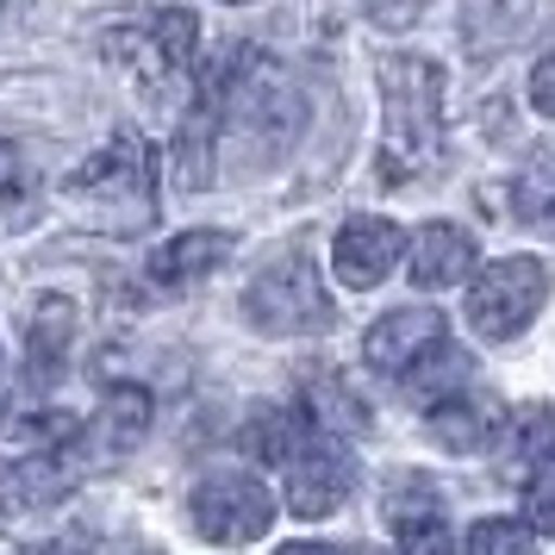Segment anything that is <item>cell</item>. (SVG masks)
Masks as SVG:
<instances>
[{"label":"cell","mask_w":555,"mask_h":555,"mask_svg":"<svg viewBox=\"0 0 555 555\" xmlns=\"http://www.w3.org/2000/svg\"><path fill=\"white\" fill-rule=\"evenodd\" d=\"M201 101L219 113V126H231L262 156L287 151L294 131H300V88L281 76L275 56H262L256 44H231L225 63L201 69Z\"/></svg>","instance_id":"obj_1"},{"label":"cell","mask_w":555,"mask_h":555,"mask_svg":"<svg viewBox=\"0 0 555 555\" xmlns=\"http://www.w3.org/2000/svg\"><path fill=\"white\" fill-rule=\"evenodd\" d=\"M525 512H530V525L537 530H555V468H543V480H530Z\"/></svg>","instance_id":"obj_24"},{"label":"cell","mask_w":555,"mask_h":555,"mask_svg":"<svg viewBox=\"0 0 555 555\" xmlns=\"http://www.w3.org/2000/svg\"><path fill=\"white\" fill-rule=\"evenodd\" d=\"M212 131H219V113L206 101H194L188 119L176 126V188H188V194H201L212 181Z\"/></svg>","instance_id":"obj_16"},{"label":"cell","mask_w":555,"mask_h":555,"mask_svg":"<svg viewBox=\"0 0 555 555\" xmlns=\"http://www.w3.org/2000/svg\"><path fill=\"white\" fill-rule=\"evenodd\" d=\"M468 555H537V537H530V525L487 518V525L468 530Z\"/></svg>","instance_id":"obj_20"},{"label":"cell","mask_w":555,"mask_h":555,"mask_svg":"<svg viewBox=\"0 0 555 555\" xmlns=\"http://www.w3.org/2000/svg\"><path fill=\"white\" fill-rule=\"evenodd\" d=\"M81 550H88V537L76 530V537H63V543H44V550H31V555H81Z\"/></svg>","instance_id":"obj_28"},{"label":"cell","mask_w":555,"mask_h":555,"mask_svg":"<svg viewBox=\"0 0 555 555\" xmlns=\"http://www.w3.org/2000/svg\"><path fill=\"white\" fill-rule=\"evenodd\" d=\"M430 437L443 443V450H487L493 443V430L505 425V412H500V400L493 393H437L430 400Z\"/></svg>","instance_id":"obj_11"},{"label":"cell","mask_w":555,"mask_h":555,"mask_svg":"<svg viewBox=\"0 0 555 555\" xmlns=\"http://www.w3.org/2000/svg\"><path fill=\"white\" fill-rule=\"evenodd\" d=\"M543 300H550V269L537 256H505L487 262L468 287V325L480 344H512L543 312Z\"/></svg>","instance_id":"obj_6"},{"label":"cell","mask_w":555,"mask_h":555,"mask_svg":"<svg viewBox=\"0 0 555 555\" xmlns=\"http://www.w3.org/2000/svg\"><path fill=\"white\" fill-rule=\"evenodd\" d=\"M393 530H400V555H455V537L437 518V505L418 512V518H405V525H393Z\"/></svg>","instance_id":"obj_22"},{"label":"cell","mask_w":555,"mask_h":555,"mask_svg":"<svg viewBox=\"0 0 555 555\" xmlns=\"http://www.w3.org/2000/svg\"><path fill=\"white\" fill-rule=\"evenodd\" d=\"M244 319L269 337H306V331H325L337 319V306L306 256H281L244 287Z\"/></svg>","instance_id":"obj_5"},{"label":"cell","mask_w":555,"mask_h":555,"mask_svg":"<svg viewBox=\"0 0 555 555\" xmlns=\"http://www.w3.org/2000/svg\"><path fill=\"white\" fill-rule=\"evenodd\" d=\"M69 337H76V306L63 300V294H44V300L31 306V325H26V362H31V380H56V375H63Z\"/></svg>","instance_id":"obj_14"},{"label":"cell","mask_w":555,"mask_h":555,"mask_svg":"<svg viewBox=\"0 0 555 555\" xmlns=\"http://www.w3.org/2000/svg\"><path fill=\"white\" fill-rule=\"evenodd\" d=\"M443 337H450V325H443L437 306H400V312H387V319L362 337V362H369L375 375H405V369L425 350H437Z\"/></svg>","instance_id":"obj_9"},{"label":"cell","mask_w":555,"mask_h":555,"mask_svg":"<svg viewBox=\"0 0 555 555\" xmlns=\"http://www.w3.org/2000/svg\"><path fill=\"white\" fill-rule=\"evenodd\" d=\"M20 512H31V500H26V480H20V462H7L0 468V525L20 518Z\"/></svg>","instance_id":"obj_25"},{"label":"cell","mask_w":555,"mask_h":555,"mask_svg":"<svg viewBox=\"0 0 555 555\" xmlns=\"http://www.w3.org/2000/svg\"><path fill=\"white\" fill-rule=\"evenodd\" d=\"M380 181L425 176L443 156V69L430 56H380Z\"/></svg>","instance_id":"obj_2"},{"label":"cell","mask_w":555,"mask_h":555,"mask_svg":"<svg viewBox=\"0 0 555 555\" xmlns=\"http://www.w3.org/2000/svg\"><path fill=\"white\" fill-rule=\"evenodd\" d=\"M362 7H369V13H375L380 26H412V20H418V13H425L430 0H362Z\"/></svg>","instance_id":"obj_27"},{"label":"cell","mask_w":555,"mask_h":555,"mask_svg":"<svg viewBox=\"0 0 555 555\" xmlns=\"http://www.w3.org/2000/svg\"><path fill=\"white\" fill-rule=\"evenodd\" d=\"M530 106H537V113H550V119H555V51L543 56L537 69H530Z\"/></svg>","instance_id":"obj_26"},{"label":"cell","mask_w":555,"mask_h":555,"mask_svg":"<svg viewBox=\"0 0 555 555\" xmlns=\"http://www.w3.org/2000/svg\"><path fill=\"white\" fill-rule=\"evenodd\" d=\"M412 281L418 287H455V281L475 269V237L462 225H425L412 237Z\"/></svg>","instance_id":"obj_13"},{"label":"cell","mask_w":555,"mask_h":555,"mask_svg":"<svg viewBox=\"0 0 555 555\" xmlns=\"http://www.w3.org/2000/svg\"><path fill=\"white\" fill-rule=\"evenodd\" d=\"M237 443H244V455H256V462H287V455L306 443V418H300V412H281V405H275V412L250 418Z\"/></svg>","instance_id":"obj_17"},{"label":"cell","mask_w":555,"mask_h":555,"mask_svg":"<svg viewBox=\"0 0 555 555\" xmlns=\"http://www.w3.org/2000/svg\"><path fill=\"white\" fill-rule=\"evenodd\" d=\"M405 256V231L387 219H350L331 244V269L344 287H380L393 275V262Z\"/></svg>","instance_id":"obj_10"},{"label":"cell","mask_w":555,"mask_h":555,"mask_svg":"<svg viewBox=\"0 0 555 555\" xmlns=\"http://www.w3.org/2000/svg\"><path fill=\"white\" fill-rule=\"evenodd\" d=\"M512 455L525 462V468H555V405H525L518 418H512Z\"/></svg>","instance_id":"obj_18"},{"label":"cell","mask_w":555,"mask_h":555,"mask_svg":"<svg viewBox=\"0 0 555 555\" xmlns=\"http://www.w3.org/2000/svg\"><path fill=\"white\" fill-rule=\"evenodd\" d=\"M350 487H356V462L344 443L306 437L300 450L287 455V505H294V518H331L350 500Z\"/></svg>","instance_id":"obj_8"},{"label":"cell","mask_w":555,"mask_h":555,"mask_svg":"<svg viewBox=\"0 0 555 555\" xmlns=\"http://www.w3.org/2000/svg\"><path fill=\"white\" fill-rule=\"evenodd\" d=\"M480 20H493V31H487V51H493V44H505V38L525 31V0H475V7L462 13V31L480 26Z\"/></svg>","instance_id":"obj_23"},{"label":"cell","mask_w":555,"mask_h":555,"mask_svg":"<svg viewBox=\"0 0 555 555\" xmlns=\"http://www.w3.org/2000/svg\"><path fill=\"white\" fill-rule=\"evenodd\" d=\"M550 206H555V151L543 144V151H530V163L512 181V212L518 219H543Z\"/></svg>","instance_id":"obj_19"},{"label":"cell","mask_w":555,"mask_h":555,"mask_svg":"<svg viewBox=\"0 0 555 555\" xmlns=\"http://www.w3.org/2000/svg\"><path fill=\"white\" fill-rule=\"evenodd\" d=\"M225 256H231V231H181V237H169L151 256V281L169 287V294H181V287H194V281L212 275Z\"/></svg>","instance_id":"obj_12"},{"label":"cell","mask_w":555,"mask_h":555,"mask_svg":"<svg viewBox=\"0 0 555 555\" xmlns=\"http://www.w3.org/2000/svg\"><path fill=\"white\" fill-rule=\"evenodd\" d=\"M194 44H201V20L188 7H169V13H131L119 26L101 31V56L119 63L144 88H163V81L194 63Z\"/></svg>","instance_id":"obj_4"},{"label":"cell","mask_w":555,"mask_h":555,"mask_svg":"<svg viewBox=\"0 0 555 555\" xmlns=\"http://www.w3.org/2000/svg\"><path fill=\"white\" fill-rule=\"evenodd\" d=\"M26 206H31V169L26 156L0 138V219H26Z\"/></svg>","instance_id":"obj_21"},{"label":"cell","mask_w":555,"mask_h":555,"mask_svg":"<svg viewBox=\"0 0 555 555\" xmlns=\"http://www.w3.org/2000/svg\"><path fill=\"white\" fill-rule=\"evenodd\" d=\"M63 201L76 206L81 225L94 231H151L156 219V163L144 156L138 138H113L106 151H94L76 176H63Z\"/></svg>","instance_id":"obj_3"},{"label":"cell","mask_w":555,"mask_h":555,"mask_svg":"<svg viewBox=\"0 0 555 555\" xmlns=\"http://www.w3.org/2000/svg\"><path fill=\"white\" fill-rule=\"evenodd\" d=\"M275 555H362V550H312V543H287V550H275Z\"/></svg>","instance_id":"obj_29"},{"label":"cell","mask_w":555,"mask_h":555,"mask_svg":"<svg viewBox=\"0 0 555 555\" xmlns=\"http://www.w3.org/2000/svg\"><path fill=\"white\" fill-rule=\"evenodd\" d=\"M188 518L206 543H225V550H244L262 530L275 525V500L269 487L250 475H206L194 493H188Z\"/></svg>","instance_id":"obj_7"},{"label":"cell","mask_w":555,"mask_h":555,"mask_svg":"<svg viewBox=\"0 0 555 555\" xmlns=\"http://www.w3.org/2000/svg\"><path fill=\"white\" fill-rule=\"evenodd\" d=\"M151 430V393L144 387H113L94 418V450L101 455H126L138 437Z\"/></svg>","instance_id":"obj_15"}]
</instances>
